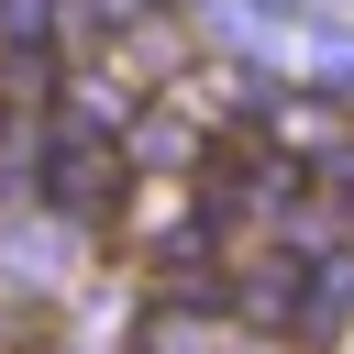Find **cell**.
Returning a JSON list of instances; mask_svg holds the SVG:
<instances>
[{
	"mask_svg": "<svg viewBox=\"0 0 354 354\" xmlns=\"http://www.w3.org/2000/svg\"><path fill=\"white\" fill-rule=\"evenodd\" d=\"M0 111H55V55H0Z\"/></svg>",
	"mask_w": 354,
	"mask_h": 354,
	"instance_id": "6da1fadb",
	"label": "cell"
}]
</instances>
